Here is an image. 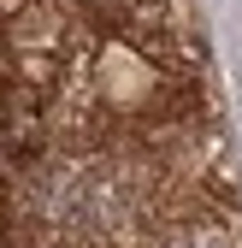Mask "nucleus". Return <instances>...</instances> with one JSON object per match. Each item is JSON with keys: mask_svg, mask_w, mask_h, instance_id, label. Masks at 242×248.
<instances>
[{"mask_svg": "<svg viewBox=\"0 0 242 248\" xmlns=\"http://www.w3.org/2000/svg\"><path fill=\"white\" fill-rule=\"evenodd\" d=\"M189 248H207V242H189Z\"/></svg>", "mask_w": 242, "mask_h": 248, "instance_id": "nucleus-1", "label": "nucleus"}]
</instances>
